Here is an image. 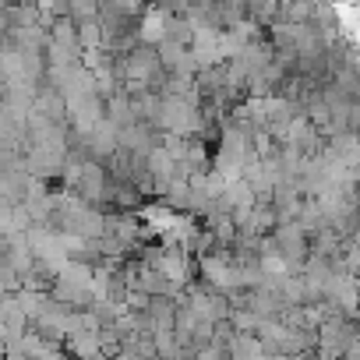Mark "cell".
Wrapping results in <instances>:
<instances>
[{"label": "cell", "mask_w": 360, "mask_h": 360, "mask_svg": "<svg viewBox=\"0 0 360 360\" xmlns=\"http://www.w3.org/2000/svg\"><path fill=\"white\" fill-rule=\"evenodd\" d=\"M269 240H272V251H276L279 258H286L290 272L300 276L304 262L311 258V240H307V233H304L297 223H286V226H276V230L269 233Z\"/></svg>", "instance_id": "1"}, {"label": "cell", "mask_w": 360, "mask_h": 360, "mask_svg": "<svg viewBox=\"0 0 360 360\" xmlns=\"http://www.w3.org/2000/svg\"><path fill=\"white\" fill-rule=\"evenodd\" d=\"M195 360H226V353H223V349H216V346H205V349H198V353H195Z\"/></svg>", "instance_id": "4"}, {"label": "cell", "mask_w": 360, "mask_h": 360, "mask_svg": "<svg viewBox=\"0 0 360 360\" xmlns=\"http://www.w3.org/2000/svg\"><path fill=\"white\" fill-rule=\"evenodd\" d=\"M85 195L89 198H99L103 195V169L89 166V173H85Z\"/></svg>", "instance_id": "3"}, {"label": "cell", "mask_w": 360, "mask_h": 360, "mask_svg": "<svg viewBox=\"0 0 360 360\" xmlns=\"http://www.w3.org/2000/svg\"><path fill=\"white\" fill-rule=\"evenodd\" d=\"M166 25H169V18H166V11H162V8L145 11V15H141L138 39H141L145 46H159V43H166Z\"/></svg>", "instance_id": "2"}]
</instances>
